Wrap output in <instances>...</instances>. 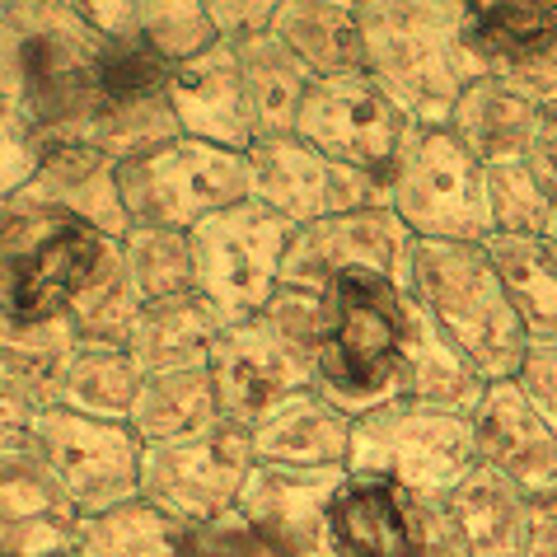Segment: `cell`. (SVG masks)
<instances>
[{
    "label": "cell",
    "instance_id": "6da1fadb",
    "mask_svg": "<svg viewBox=\"0 0 557 557\" xmlns=\"http://www.w3.org/2000/svg\"><path fill=\"white\" fill-rule=\"evenodd\" d=\"M113 38L81 0H14L0 20V99L20 103L48 141H89L108 113Z\"/></svg>",
    "mask_w": 557,
    "mask_h": 557
},
{
    "label": "cell",
    "instance_id": "7a4b0ae2",
    "mask_svg": "<svg viewBox=\"0 0 557 557\" xmlns=\"http://www.w3.org/2000/svg\"><path fill=\"white\" fill-rule=\"evenodd\" d=\"M366 75L417 127H450L478 61L463 42V0H361Z\"/></svg>",
    "mask_w": 557,
    "mask_h": 557
},
{
    "label": "cell",
    "instance_id": "3957f363",
    "mask_svg": "<svg viewBox=\"0 0 557 557\" xmlns=\"http://www.w3.org/2000/svg\"><path fill=\"white\" fill-rule=\"evenodd\" d=\"M408 309V286L375 272H347L323 290L314 389L347 417L404 398Z\"/></svg>",
    "mask_w": 557,
    "mask_h": 557
},
{
    "label": "cell",
    "instance_id": "277c9868",
    "mask_svg": "<svg viewBox=\"0 0 557 557\" xmlns=\"http://www.w3.org/2000/svg\"><path fill=\"white\" fill-rule=\"evenodd\" d=\"M408 296L469 356L487 384L520 375L524 356H530V333L506 296L487 244L417 239L408 262Z\"/></svg>",
    "mask_w": 557,
    "mask_h": 557
},
{
    "label": "cell",
    "instance_id": "5b68a950",
    "mask_svg": "<svg viewBox=\"0 0 557 557\" xmlns=\"http://www.w3.org/2000/svg\"><path fill=\"white\" fill-rule=\"evenodd\" d=\"M323 329V296L282 286L258 319L211 337V384L221 422L249 431L262 412L286 404L290 394L314 389V347Z\"/></svg>",
    "mask_w": 557,
    "mask_h": 557
},
{
    "label": "cell",
    "instance_id": "8992f818",
    "mask_svg": "<svg viewBox=\"0 0 557 557\" xmlns=\"http://www.w3.org/2000/svg\"><path fill=\"white\" fill-rule=\"evenodd\" d=\"M117 188L132 230H178L188 235L207 215L239 207L253 197L249 154L197 141V136H169L146 150L117 160Z\"/></svg>",
    "mask_w": 557,
    "mask_h": 557
},
{
    "label": "cell",
    "instance_id": "52a82bcc",
    "mask_svg": "<svg viewBox=\"0 0 557 557\" xmlns=\"http://www.w3.org/2000/svg\"><path fill=\"white\" fill-rule=\"evenodd\" d=\"M290 239H296V225L253 197L188 230L193 286L215 329H235L272 305L282 290Z\"/></svg>",
    "mask_w": 557,
    "mask_h": 557
},
{
    "label": "cell",
    "instance_id": "ba28073f",
    "mask_svg": "<svg viewBox=\"0 0 557 557\" xmlns=\"http://www.w3.org/2000/svg\"><path fill=\"white\" fill-rule=\"evenodd\" d=\"M389 207L412 239L487 244L497 235L487 169L450 127H412L389 169Z\"/></svg>",
    "mask_w": 557,
    "mask_h": 557
},
{
    "label": "cell",
    "instance_id": "9c48e42d",
    "mask_svg": "<svg viewBox=\"0 0 557 557\" xmlns=\"http://www.w3.org/2000/svg\"><path fill=\"white\" fill-rule=\"evenodd\" d=\"M469 469H478L473 422L459 412L422 408L408 398L380 404L351 417V459L347 473L389 478L408 492L441 497Z\"/></svg>",
    "mask_w": 557,
    "mask_h": 557
},
{
    "label": "cell",
    "instance_id": "30bf717a",
    "mask_svg": "<svg viewBox=\"0 0 557 557\" xmlns=\"http://www.w3.org/2000/svg\"><path fill=\"white\" fill-rule=\"evenodd\" d=\"M28 445L52 469L57 487L81 516H103L122 502L141 497V455L146 441L132 431V422L113 417H89L75 408H38L28 417Z\"/></svg>",
    "mask_w": 557,
    "mask_h": 557
},
{
    "label": "cell",
    "instance_id": "8fae6325",
    "mask_svg": "<svg viewBox=\"0 0 557 557\" xmlns=\"http://www.w3.org/2000/svg\"><path fill=\"white\" fill-rule=\"evenodd\" d=\"M258 469L249 431L215 426L207 436L146 445L141 455V497L160 506L183 530H197L225 510H235Z\"/></svg>",
    "mask_w": 557,
    "mask_h": 557
},
{
    "label": "cell",
    "instance_id": "7c38bea8",
    "mask_svg": "<svg viewBox=\"0 0 557 557\" xmlns=\"http://www.w3.org/2000/svg\"><path fill=\"white\" fill-rule=\"evenodd\" d=\"M412 127L417 122L366 71L314 81L296 117V136L305 146L375 178H389Z\"/></svg>",
    "mask_w": 557,
    "mask_h": 557
},
{
    "label": "cell",
    "instance_id": "4fadbf2b",
    "mask_svg": "<svg viewBox=\"0 0 557 557\" xmlns=\"http://www.w3.org/2000/svg\"><path fill=\"white\" fill-rule=\"evenodd\" d=\"M249 178H253V202L286 215L296 230L329 221L343 211L366 207H389V178L361 174L305 146L296 132L253 141L249 150Z\"/></svg>",
    "mask_w": 557,
    "mask_h": 557
},
{
    "label": "cell",
    "instance_id": "5bb4252c",
    "mask_svg": "<svg viewBox=\"0 0 557 557\" xmlns=\"http://www.w3.org/2000/svg\"><path fill=\"white\" fill-rule=\"evenodd\" d=\"M412 244H417L412 230L398 221L394 207L329 215V221L296 230V239H290V249H286L282 286L323 296V290L347 272H375V276H389V282L408 286Z\"/></svg>",
    "mask_w": 557,
    "mask_h": 557
},
{
    "label": "cell",
    "instance_id": "9a60e30c",
    "mask_svg": "<svg viewBox=\"0 0 557 557\" xmlns=\"http://www.w3.org/2000/svg\"><path fill=\"white\" fill-rule=\"evenodd\" d=\"M117 258V239L99 235L85 221H61L34 249L0 262V314L24 323L71 319L75 300L108 272Z\"/></svg>",
    "mask_w": 557,
    "mask_h": 557
},
{
    "label": "cell",
    "instance_id": "2e32d148",
    "mask_svg": "<svg viewBox=\"0 0 557 557\" xmlns=\"http://www.w3.org/2000/svg\"><path fill=\"white\" fill-rule=\"evenodd\" d=\"M463 42L483 75L534 103L557 99V0H463Z\"/></svg>",
    "mask_w": 557,
    "mask_h": 557
},
{
    "label": "cell",
    "instance_id": "e0dca14e",
    "mask_svg": "<svg viewBox=\"0 0 557 557\" xmlns=\"http://www.w3.org/2000/svg\"><path fill=\"white\" fill-rule=\"evenodd\" d=\"M347 469H276L258 463L239 516L276 557H329V506Z\"/></svg>",
    "mask_w": 557,
    "mask_h": 557
},
{
    "label": "cell",
    "instance_id": "ac0fdd59",
    "mask_svg": "<svg viewBox=\"0 0 557 557\" xmlns=\"http://www.w3.org/2000/svg\"><path fill=\"white\" fill-rule=\"evenodd\" d=\"M85 516L66 502L28 436L0 445V557H48L75 548Z\"/></svg>",
    "mask_w": 557,
    "mask_h": 557
},
{
    "label": "cell",
    "instance_id": "d6986e66",
    "mask_svg": "<svg viewBox=\"0 0 557 557\" xmlns=\"http://www.w3.org/2000/svg\"><path fill=\"white\" fill-rule=\"evenodd\" d=\"M469 422H473V450L483 469L510 478L530 497L557 487V431L530 404L520 380L487 384V394L478 398Z\"/></svg>",
    "mask_w": 557,
    "mask_h": 557
},
{
    "label": "cell",
    "instance_id": "ffe728a7",
    "mask_svg": "<svg viewBox=\"0 0 557 557\" xmlns=\"http://www.w3.org/2000/svg\"><path fill=\"white\" fill-rule=\"evenodd\" d=\"M169 108H174L178 132L197 136V141H211L239 154H249L258 141L249 95H244V75H239V52L225 38H215L211 48L178 61L174 75H169Z\"/></svg>",
    "mask_w": 557,
    "mask_h": 557
},
{
    "label": "cell",
    "instance_id": "44dd1931",
    "mask_svg": "<svg viewBox=\"0 0 557 557\" xmlns=\"http://www.w3.org/2000/svg\"><path fill=\"white\" fill-rule=\"evenodd\" d=\"M28 193L71 221L95 225L108 239H127L132 230L117 188V154L89 141H48V154H42V169L28 183Z\"/></svg>",
    "mask_w": 557,
    "mask_h": 557
},
{
    "label": "cell",
    "instance_id": "7402d4cb",
    "mask_svg": "<svg viewBox=\"0 0 557 557\" xmlns=\"http://www.w3.org/2000/svg\"><path fill=\"white\" fill-rule=\"evenodd\" d=\"M329 557H417L412 492L389 478L347 473L329 506Z\"/></svg>",
    "mask_w": 557,
    "mask_h": 557
},
{
    "label": "cell",
    "instance_id": "603a6c76",
    "mask_svg": "<svg viewBox=\"0 0 557 557\" xmlns=\"http://www.w3.org/2000/svg\"><path fill=\"white\" fill-rule=\"evenodd\" d=\"M249 445L258 463L276 469H347L351 417L319 389H305L262 412L249 426Z\"/></svg>",
    "mask_w": 557,
    "mask_h": 557
},
{
    "label": "cell",
    "instance_id": "cb8c5ba5",
    "mask_svg": "<svg viewBox=\"0 0 557 557\" xmlns=\"http://www.w3.org/2000/svg\"><path fill=\"white\" fill-rule=\"evenodd\" d=\"M463 557H524L530 553L534 497L492 469H469L450 492H441Z\"/></svg>",
    "mask_w": 557,
    "mask_h": 557
},
{
    "label": "cell",
    "instance_id": "d4e9b609",
    "mask_svg": "<svg viewBox=\"0 0 557 557\" xmlns=\"http://www.w3.org/2000/svg\"><path fill=\"white\" fill-rule=\"evenodd\" d=\"M483 394H487V380L478 375L469 356H463L450 337L431 323L426 309L412 300V309H408V351H404V398L408 404H422V408L473 417Z\"/></svg>",
    "mask_w": 557,
    "mask_h": 557
},
{
    "label": "cell",
    "instance_id": "484cf974",
    "mask_svg": "<svg viewBox=\"0 0 557 557\" xmlns=\"http://www.w3.org/2000/svg\"><path fill=\"white\" fill-rule=\"evenodd\" d=\"M539 108L544 103L524 99L520 89H510L497 75H473L450 113V132L483 160V169L524 160L539 127Z\"/></svg>",
    "mask_w": 557,
    "mask_h": 557
},
{
    "label": "cell",
    "instance_id": "4316f807",
    "mask_svg": "<svg viewBox=\"0 0 557 557\" xmlns=\"http://www.w3.org/2000/svg\"><path fill=\"white\" fill-rule=\"evenodd\" d=\"M268 34L314 81L366 71V42H361V24H356L351 5H333V0H282Z\"/></svg>",
    "mask_w": 557,
    "mask_h": 557
},
{
    "label": "cell",
    "instance_id": "83f0119b",
    "mask_svg": "<svg viewBox=\"0 0 557 557\" xmlns=\"http://www.w3.org/2000/svg\"><path fill=\"white\" fill-rule=\"evenodd\" d=\"M108 38H141L169 61H188L215 42L202 0H81Z\"/></svg>",
    "mask_w": 557,
    "mask_h": 557
},
{
    "label": "cell",
    "instance_id": "f1b7e54d",
    "mask_svg": "<svg viewBox=\"0 0 557 557\" xmlns=\"http://www.w3.org/2000/svg\"><path fill=\"white\" fill-rule=\"evenodd\" d=\"M127 422H132V431L146 445L207 436V431L221 426V404H215L211 370L193 366V370H164V375H146Z\"/></svg>",
    "mask_w": 557,
    "mask_h": 557
},
{
    "label": "cell",
    "instance_id": "f546056e",
    "mask_svg": "<svg viewBox=\"0 0 557 557\" xmlns=\"http://www.w3.org/2000/svg\"><path fill=\"white\" fill-rule=\"evenodd\" d=\"M235 52H239V75H244V95H249L258 141H268V136H290L314 75H309L272 34L239 38Z\"/></svg>",
    "mask_w": 557,
    "mask_h": 557
},
{
    "label": "cell",
    "instance_id": "4dcf8cb0",
    "mask_svg": "<svg viewBox=\"0 0 557 557\" xmlns=\"http://www.w3.org/2000/svg\"><path fill=\"white\" fill-rule=\"evenodd\" d=\"M75 329L71 319L52 323H24L0 314V375L28 398V408H52L61 398V380L75 356Z\"/></svg>",
    "mask_w": 557,
    "mask_h": 557
},
{
    "label": "cell",
    "instance_id": "1f68e13d",
    "mask_svg": "<svg viewBox=\"0 0 557 557\" xmlns=\"http://www.w3.org/2000/svg\"><path fill=\"white\" fill-rule=\"evenodd\" d=\"M487 253L534 343H557V258L544 235H492Z\"/></svg>",
    "mask_w": 557,
    "mask_h": 557
},
{
    "label": "cell",
    "instance_id": "d6a6232c",
    "mask_svg": "<svg viewBox=\"0 0 557 557\" xmlns=\"http://www.w3.org/2000/svg\"><path fill=\"white\" fill-rule=\"evenodd\" d=\"M146 384V370L136 366L132 347L117 343H75V356L61 380V408L89 412V417H113L127 422L136 408V394Z\"/></svg>",
    "mask_w": 557,
    "mask_h": 557
},
{
    "label": "cell",
    "instance_id": "836d02e7",
    "mask_svg": "<svg viewBox=\"0 0 557 557\" xmlns=\"http://www.w3.org/2000/svg\"><path fill=\"white\" fill-rule=\"evenodd\" d=\"M221 333L202 309V300H174V305H154L136 323L132 337V356L146 375H164V370H193L207 366L211 356V337Z\"/></svg>",
    "mask_w": 557,
    "mask_h": 557
},
{
    "label": "cell",
    "instance_id": "e575fe53",
    "mask_svg": "<svg viewBox=\"0 0 557 557\" xmlns=\"http://www.w3.org/2000/svg\"><path fill=\"white\" fill-rule=\"evenodd\" d=\"M183 534L188 530L169 520L160 506L132 497L103 516H89L75 548L81 557H183Z\"/></svg>",
    "mask_w": 557,
    "mask_h": 557
},
{
    "label": "cell",
    "instance_id": "d590c367",
    "mask_svg": "<svg viewBox=\"0 0 557 557\" xmlns=\"http://www.w3.org/2000/svg\"><path fill=\"white\" fill-rule=\"evenodd\" d=\"M117 249L136 296H141V309L197 296L188 235H178V230H127V239H117Z\"/></svg>",
    "mask_w": 557,
    "mask_h": 557
},
{
    "label": "cell",
    "instance_id": "8d00e7d4",
    "mask_svg": "<svg viewBox=\"0 0 557 557\" xmlns=\"http://www.w3.org/2000/svg\"><path fill=\"white\" fill-rule=\"evenodd\" d=\"M141 314H146L141 296H136V286H132V276H127V262H122V249H117V258L108 262V272L85 290L81 300H75L71 329H75L81 343H117V347H132Z\"/></svg>",
    "mask_w": 557,
    "mask_h": 557
},
{
    "label": "cell",
    "instance_id": "74e56055",
    "mask_svg": "<svg viewBox=\"0 0 557 557\" xmlns=\"http://www.w3.org/2000/svg\"><path fill=\"white\" fill-rule=\"evenodd\" d=\"M487 193H492L497 235H548L557 202L544 183H539L530 160L487 164Z\"/></svg>",
    "mask_w": 557,
    "mask_h": 557
},
{
    "label": "cell",
    "instance_id": "f35d334b",
    "mask_svg": "<svg viewBox=\"0 0 557 557\" xmlns=\"http://www.w3.org/2000/svg\"><path fill=\"white\" fill-rule=\"evenodd\" d=\"M42 154H48V132L20 103L0 99V202L38 178Z\"/></svg>",
    "mask_w": 557,
    "mask_h": 557
},
{
    "label": "cell",
    "instance_id": "ab89813d",
    "mask_svg": "<svg viewBox=\"0 0 557 557\" xmlns=\"http://www.w3.org/2000/svg\"><path fill=\"white\" fill-rule=\"evenodd\" d=\"M183 557H276V553L249 530V520H244L235 506V510H225V516H215L183 534Z\"/></svg>",
    "mask_w": 557,
    "mask_h": 557
},
{
    "label": "cell",
    "instance_id": "60d3db41",
    "mask_svg": "<svg viewBox=\"0 0 557 557\" xmlns=\"http://www.w3.org/2000/svg\"><path fill=\"white\" fill-rule=\"evenodd\" d=\"M276 10H282V0H202L207 24L215 28V38H225V42L268 34Z\"/></svg>",
    "mask_w": 557,
    "mask_h": 557
},
{
    "label": "cell",
    "instance_id": "b9f144b4",
    "mask_svg": "<svg viewBox=\"0 0 557 557\" xmlns=\"http://www.w3.org/2000/svg\"><path fill=\"white\" fill-rule=\"evenodd\" d=\"M516 380L530 394V404L544 412V422L557 431V343H534Z\"/></svg>",
    "mask_w": 557,
    "mask_h": 557
},
{
    "label": "cell",
    "instance_id": "7bdbcfd3",
    "mask_svg": "<svg viewBox=\"0 0 557 557\" xmlns=\"http://www.w3.org/2000/svg\"><path fill=\"white\" fill-rule=\"evenodd\" d=\"M524 160L534 164L539 183H544L557 202V99L539 108V127H534V141H530V154H524Z\"/></svg>",
    "mask_w": 557,
    "mask_h": 557
},
{
    "label": "cell",
    "instance_id": "ee69618b",
    "mask_svg": "<svg viewBox=\"0 0 557 557\" xmlns=\"http://www.w3.org/2000/svg\"><path fill=\"white\" fill-rule=\"evenodd\" d=\"M524 557H557V487L534 497V524H530V553Z\"/></svg>",
    "mask_w": 557,
    "mask_h": 557
},
{
    "label": "cell",
    "instance_id": "f6af8a7d",
    "mask_svg": "<svg viewBox=\"0 0 557 557\" xmlns=\"http://www.w3.org/2000/svg\"><path fill=\"white\" fill-rule=\"evenodd\" d=\"M28 417H34V408H28V398L14 389V384L0 375V445L20 441L28 431Z\"/></svg>",
    "mask_w": 557,
    "mask_h": 557
},
{
    "label": "cell",
    "instance_id": "bcb514c9",
    "mask_svg": "<svg viewBox=\"0 0 557 557\" xmlns=\"http://www.w3.org/2000/svg\"><path fill=\"white\" fill-rule=\"evenodd\" d=\"M544 239H548V249H553V258H557V215H553V225H548V235H544Z\"/></svg>",
    "mask_w": 557,
    "mask_h": 557
},
{
    "label": "cell",
    "instance_id": "7dc6e473",
    "mask_svg": "<svg viewBox=\"0 0 557 557\" xmlns=\"http://www.w3.org/2000/svg\"><path fill=\"white\" fill-rule=\"evenodd\" d=\"M10 5H14V0H0V20H5V14H10Z\"/></svg>",
    "mask_w": 557,
    "mask_h": 557
},
{
    "label": "cell",
    "instance_id": "c3c4849f",
    "mask_svg": "<svg viewBox=\"0 0 557 557\" xmlns=\"http://www.w3.org/2000/svg\"><path fill=\"white\" fill-rule=\"evenodd\" d=\"M333 5H351V10H356V5H361V0H333Z\"/></svg>",
    "mask_w": 557,
    "mask_h": 557
}]
</instances>
